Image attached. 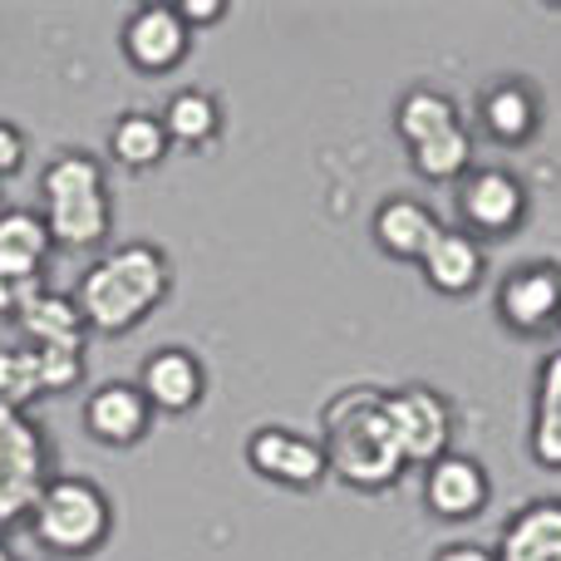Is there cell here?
Returning a JSON list of instances; mask_svg holds the SVG:
<instances>
[{
    "mask_svg": "<svg viewBox=\"0 0 561 561\" xmlns=\"http://www.w3.org/2000/svg\"><path fill=\"white\" fill-rule=\"evenodd\" d=\"M242 454L256 478H266V483H276V488H290V493H310V488H320L330 478L320 438L296 434V428H286V424L252 428Z\"/></svg>",
    "mask_w": 561,
    "mask_h": 561,
    "instance_id": "obj_7",
    "label": "cell"
},
{
    "mask_svg": "<svg viewBox=\"0 0 561 561\" xmlns=\"http://www.w3.org/2000/svg\"><path fill=\"white\" fill-rule=\"evenodd\" d=\"M25 153H30L25 134H20V128L10 124V118H0V178L20 173V163H25Z\"/></svg>",
    "mask_w": 561,
    "mask_h": 561,
    "instance_id": "obj_27",
    "label": "cell"
},
{
    "mask_svg": "<svg viewBox=\"0 0 561 561\" xmlns=\"http://www.w3.org/2000/svg\"><path fill=\"white\" fill-rule=\"evenodd\" d=\"M0 561H15V552L5 547V537H0Z\"/></svg>",
    "mask_w": 561,
    "mask_h": 561,
    "instance_id": "obj_31",
    "label": "cell"
},
{
    "mask_svg": "<svg viewBox=\"0 0 561 561\" xmlns=\"http://www.w3.org/2000/svg\"><path fill=\"white\" fill-rule=\"evenodd\" d=\"M108 533H114V503L94 478L55 473L39 503L30 507V537L65 561L94 557L108 542Z\"/></svg>",
    "mask_w": 561,
    "mask_h": 561,
    "instance_id": "obj_4",
    "label": "cell"
},
{
    "mask_svg": "<svg viewBox=\"0 0 561 561\" xmlns=\"http://www.w3.org/2000/svg\"><path fill=\"white\" fill-rule=\"evenodd\" d=\"M478 118H483V134L497 144H527L542 124V104H537V89H527L523 79H497L478 99Z\"/></svg>",
    "mask_w": 561,
    "mask_h": 561,
    "instance_id": "obj_19",
    "label": "cell"
},
{
    "mask_svg": "<svg viewBox=\"0 0 561 561\" xmlns=\"http://www.w3.org/2000/svg\"><path fill=\"white\" fill-rule=\"evenodd\" d=\"M414 168L428 178V183H463L473 173V134L463 124L438 134L434 144L414 148Z\"/></svg>",
    "mask_w": 561,
    "mask_h": 561,
    "instance_id": "obj_24",
    "label": "cell"
},
{
    "mask_svg": "<svg viewBox=\"0 0 561 561\" xmlns=\"http://www.w3.org/2000/svg\"><path fill=\"white\" fill-rule=\"evenodd\" d=\"M15 320L30 350H75V355H84L89 345V325L79 316L75 296L49 290L45 280L39 286H15Z\"/></svg>",
    "mask_w": 561,
    "mask_h": 561,
    "instance_id": "obj_12",
    "label": "cell"
},
{
    "mask_svg": "<svg viewBox=\"0 0 561 561\" xmlns=\"http://www.w3.org/2000/svg\"><path fill=\"white\" fill-rule=\"evenodd\" d=\"M49 252H55V242H49L45 217L30 213V207H5L0 213V280L39 286Z\"/></svg>",
    "mask_w": 561,
    "mask_h": 561,
    "instance_id": "obj_16",
    "label": "cell"
},
{
    "mask_svg": "<svg viewBox=\"0 0 561 561\" xmlns=\"http://www.w3.org/2000/svg\"><path fill=\"white\" fill-rule=\"evenodd\" d=\"M320 448L330 473L355 493H389L404 478V454L389 428L385 389H345L320 409Z\"/></svg>",
    "mask_w": 561,
    "mask_h": 561,
    "instance_id": "obj_1",
    "label": "cell"
},
{
    "mask_svg": "<svg viewBox=\"0 0 561 561\" xmlns=\"http://www.w3.org/2000/svg\"><path fill=\"white\" fill-rule=\"evenodd\" d=\"M168 134H163V118L158 114H144V108H128V114L114 118V128H108V158L124 168H134V173H148V168H158L168 158Z\"/></svg>",
    "mask_w": 561,
    "mask_h": 561,
    "instance_id": "obj_22",
    "label": "cell"
},
{
    "mask_svg": "<svg viewBox=\"0 0 561 561\" xmlns=\"http://www.w3.org/2000/svg\"><path fill=\"white\" fill-rule=\"evenodd\" d=\"M419 493H424L428 513L444 517V523H473V517L493 503V478H488V468L478 463V458L448 448L444 458H434V463L424 468V488H419Z\"/></svg>",
    "mask_w": 561,
    "mask_h": 561,
    "instance_id": "obj_11",
    "label": "cell"
},
{
    "mask_svg": "<svg viewBox=\"0 0 561 561\" xmlns=\"http://www.w3.org/2000/svg\"><path fill=\"white\" fill-rule=\"evenodd\" d=\"M458 124H463V118H458V104L434 84H414L394 108V128H399L409 153L434 144L438 134H448V128H458Z\"/></svg>",
    "mask_w": 561,
    "mask_h": 561,
    "instance_id": "obj_21",
    "label": "cell"
},
{
    "mask_svg": "<svg viewBox=\"0 0 561 561\" xmlns=\"http://www.w3.org/2000/svg\"><path fill=\"white\" fill-rule=\"evenodd\" d=\"M419 272L438 296H473L488 276V247L463 227H438L419 256Z\"/></svg>",
    "mask_w": 561,
    "mask_h": 561,
    "instance_id": "obj_15",
    "label": "cell"
},
{
    "mask_svg": "<svg viewBox=\"0 0 561 561\" xmlns=\"http://www.w3.org/2000/svg\"><path fill=\"white\" fill-rule=\"evenodd\" d=\"M389 409V428L399 438V454L409 468H428L434 458L448 454V438H454V404H448L438 389L428 385H404L385 394Z\"/></svg>",
    "mask_w": 561,
    "mask_h": 561,
    "instance_id": "obj_6",
    "label": "cell"
},
{
    "mask_svg": "<svg viewBox=\"0 0 561 561\" xmlns=\"http://www.w3.org/2000/svg\"><path fill=\"white\" fill-rule=\"evenodd\" d=\"M49 478H55V458L45 428L20 409H0V527L30 517Z\"/></svg>",
    "mask_w": 561,
    "mask_h": 561,
    "instance_id": "obj_5",
    "label": "cell"
},
{
    "mask_svg": "<svg viewBox=\"0 0 561 561\" xmlns=\"http://www.w3.org/2000/svg\"><path fill=\"white\" fill-rule=\"evenodd\" d=\"M158 118H163L168 144H178V148H207L217 134H222V104L197 84L173 89Z\"/></svg>",
    "mask_w": 561,
    "mask_h": 561,
    "instance_id": "obj_20",
    "label": "cell"
},
{
    "mask_svg": "<svg viewBox=\"0 0 561 561\" xmlns=\"http://www.w3.org/2000/svg\"><path fill=\"white\" fill-rule=\"evenodd\" d=\"M35 399H45L39 389V359L30 345L0 350V409H20L25 414Z\"/></svg>",
    "mask_w": 561,
    "mask_h": 561,
    "instance_id": "obj_25",
    "label": "cell"
},
{
    "mask_svg": "<svg viewBox=\"0 0 561 561\" xmlns=\"http://www.w3.org/2000/svg\"><path fill=\"white\" fill-rule=\"evenodd\" d=\"M178 15H183L187 30H197V25H217L227 15V5L222 0H178Z\"/></svg>",
    "mask_w": 561,
    "mask_h": 561,
    "instance_id": "obj_28",
    "label": "cell"
},
{
    "mask_svg": "<svg viewBox=\"0 0 561 561\" xmlns=\"http://www.w3.org/2000/svg\"><path fill=\"white\" fill-rule=\"evenodd\" d=\"M84 428L94 444L104 448H134L148 438L153 428V409H148L144 389L134 379H108V385H94L84 399Z\"/></svg>",
    "mask_w": 561,
    "mask_h": 561,
    "instance_id": "obj_14",
    "label": "cell"
},
{
    "mask_svg": "<svg viewBox=\"0 0 561 561\" xmlns=\"http://www.w3.org/2000/svg\"><path fill=\"white\" fill-rule=\"evenodd\" d=\"M39 217L49 227V242L69 247V252H89V247L108 242L114 227V203H108V178L104 163L84 148H65L45 163L39 173Z\"/></svg>",
    "mask_w": 561,
    "mask_h": 561,
    "instance_id": "obj_3",
    "label": "cell"
},
{
    "mask_svg": "<svg viewBox=\"0 0 561 561\" xmlns=\"http://www.w3.org/2000/svg\"><path fill=\"white\" fill-rule=\"evenodd\" d=\"M434 561H497L493 557V547H478V542H448V547H438Z\"/></svg>",
    "mask_w": 561,
    "mask_h": 561,
    "instance_id": "obj_29",
    "label": "cell"
},
{
    "mask_svg": "<svg viewBox=\"0 0 561 561\" xmlns=\"http://www.w3.org/2000/svg\"><path fill=\"white\" fill-rule=\"evenodd\" d=\"M173 290V266L158 242H118L84 266L75 286V306L99 335H128L138 330Z\"/></svg>",
    "mask_w": 561,
    "mask_h": 561,
    "instance_id": "obj_2",
    "label": "cell"
},
{
    "mask_svg": "<svg viewBox=\"0 0 561 561\" xmlns=\"http://www.w3.org/2000/svg\"><path fill=\"white\" fill-rule=\"evenodd\" d=\"M187 45H193V30L183 25L178 5H138L118 30V49L138 75H173L187 59Z\"/></svg>",
    "mask_w": 561,
    "mask_h": 561,
    "instance_id": "obj_10",
    "label": "cell"
},
{
    "mask_svg": "<svg viewBox=\"0 0 561 561\" xmlns=\"http://www.w3.org/2000/svg\"><path fill=\"white\" fill-rule=\"evenodd\" d=\"M35 359L45 394H69L84 385V355H75V350H35Z\"/></svg>",
    "mask_w": 561,
    "mask_h": 561,
    "instance_id": "obj_26",
    "label": "cell"
},
{
    "mask_svg": "<svg viewBox=\"0 0 561 561\" xmlns=\"http://www.w3.org/2000/svg\"><path fill=\"white\" fill-rule=\"evenodd\" d=\"M153 414H193L207 394V365L187 345H163L144 359L134 379Z\"/></svg>",
    "mask_w": 561,
    "mask_h": 561,
    "instance_id": "obj_13",
    "label": "cell"
},
{
    "mask_svg": "<svg viewBox=\"0 0 561 561\" xmlns=\"http://www.w3.org/2000/svg\"><path fill=\"white\" fill-rule=\"evenodd\" d=\"M10 316H15V286L0 280V320H10Z\"/></svg>",
    "mask_w": 561,
    "mask_h": 561,
    "instance_id": "obj_30",
    "label": "cell"
},
{
    "mask_svg": "<svg viewBox=\"0 0 561 561\" xmlns=\"http://www.w3.org/2000/svg\"><path fill=\"white\" fill-rule=\"evenodd\" d=\"M438 227L444 222L434 217L428 203H419V197H389V203H379L369 232H375V247L385 256H394V262H419Z\"/></svg>",
    "mask_w": 561,
    "mask_h": 561,
    "instance_id": "obj_18",
    "label": "cell"
},
{
    "mask_svg": "<svg viewBox=\"0 0 561 561\" xmlns=\"http://www.w3.org/2000/svg\"><path fill=\"white\" fill-rule=\"evenodd\" d=\"M497 320L517 335H542L561 325V266L557 262H523L497 280Z\"/></svg>",
    "mask_w": 561,
    "mask_h": 561,
    "instance_id": "obj_9",
    "label": "cell"
},
{
    "mask_svg": "<svg viewBox=\"0 0 561 561\" xmlns=\"http://www.w3.org/2000/svg\"><path fill=\"white\" fill-rule=\"evenodd\" d=\"M458 217L463 232H473L478 242H503L507 232H517L527 217V187L507 168H473L458 183Z\"/></svg>",
    "mask_w": 561,
    "mask_h": 561,
    "instance_id": "obj_8",
    "label": "cell"
},
{
    "mask_svg": "<svg viewBox=\"0 0 561 561\" xmlns=\"http://www.w3.org/2000/svg\"><path fill=\"white\" fill-rule=\"evenodd\" d=\"M533 458L542 468H561V350L542 359L533 389Z\"/></svg>",
    "mask_w": 561,
    "mask_h": 561,
    "instance_id": "obj_23",
    "label": "cell"
},
{
    "mask_svg": "<svg viewBox=\"0 0 561 561\" xmlns=\"http://www.w3.org/2000/svg\"><path fill=\"white\" fill-rule=\"evenodd\" d=\"M497 561H561V497H533L503 523Z\"/></svg>",
    "mask_w": 561,
    "mask_h": 561,
    "instance_id": "obj_17",
    "label": "cell"
}]
</instances>
